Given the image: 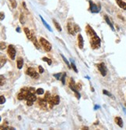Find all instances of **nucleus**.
I'll list each match as a JSON object with an SVG mask.
<instances>
[{
	"label": "nucleus",
	"mask_w": 126,
	"mask_h": 130,
	"mask_svg": "<svg viewBox=\"0 0 126 130\" xmlns=\"http://www.w3.org/2000/svg\"><path fill=\"white\" fill-rule=\"evenodd\" d=\"M86 31L87 35L90 38V46L92 47V49L93 50L99 49L101 45V39L99 38V36L97 35V33L95 32V31L93 29L91 26H90L89 24L87 25Z\"/></svg>",
	"instance_id": "f257e3e1"
},
{
	"label": "nucleus",
	"mask_w": 126,
	"mask_h": 130,
	"mask_svg": "<svg viewBox=\"0 0 126 130\" xmlns=\"http://www.w3.org/2000/svg\"><path fill=\"white\" fill-rule=\"evenodd\" d=\"M35 89L33 87L29 88V93L26 98L27 100V106H32L34 104V103L37 100V96L35 95Z\"/></svg>",
	"instance_id": "f03ea898"
},
{
	"label": "nucleus",
	"mask_w": 126,
	"mask_h": 130,
	"mask_svg": "<svg viewBox=\"0 0 126 130\" xmlns=\"http://www.w3.org/2000/svg\"><path fill=\"white\" fill-rule=\"evenodd\" d=\"M69 88L72 90V92H74L76 97L78 100H79L81 96H80V93L79 92V90L77 89V85H76V84L75 82V81L73 80V79H70V81H69Z\"/></svg>",
	"instance_id": "7ed1b4c3"
},
{
	"label": "nucleus",
	"mask_w": 126,
	"mask_h": 130,
	"mask_svg": "<svg viewBox=\"0 0 126 130\" xmlns=\"http://www.w3.org/2000/svg\"><path fill=\"white\" fill-rule=\"evenodd\" d=\"M40 44L41 45V46L44 48V50H45L46 52H49L51 50V44L48 42L47 40H46L43 37H40Z\"/></svg>",
	"instance_id": "20e7f679"
},
{
	"label": "nucleus",
	"mask_w": 126,
	"mask_h": 130,
	"mask_svg": "<svg viewBox=\"0 0 126 130\" xmlns=\"http://www.w3.org/2000/svg\"><path fill=\"white\" fill-rule=\"evenodd\" d=\"M89 3H90V11L91 13H99L100 12V10H101V5H97V4H95V3L93 2V1H91V0H90L89 1Z\"/></svg>",
	"instance_id": "39448f33"
},
{
	"label": "nucleus",
	"mask_w": 126,
	"mask_h": 130,
	"mask_svg": "<svg viewBox=\"0 0 126 130\" xmlns=\"http://www.w3.org/2000/svg\"><path fill=\"white\" fill-rule=\"evenodd\" d=\"M26 74H27V75L31 76L33 79H38L39 78V74L36 71V70L34 68H28L27 70H26Z\"/></svg>",
	"instance_id": "423d86ee"
},
{
	"label": "nucleus",
	"mask_w": 126,
	"mask_h": 130,
	"mask_svg": "<svg viewBox=\"0 0 126 130\" xmlns=\"http://www.w3.org/2000/svg\"><path fill=\"white\" fill-rule=\"evenodd\" d=\"M7 53L9 55V57L11 60H15V57H16V51L15 47L13 45H9L8 46V50H7Z\"/></svg>",
	"instance_id": "0eeeda50"
},
{
	"label": "nucleus",
	"mask_w": 126,
	"mask_h": 130,
	"mask_svg": "<svg viewBox=\"0 0 126 130\" xmlns=\"http://www.w3.org/2000/svg\"><path fill=\"white\" fill-rule=\"evenodd\" d=\"M29 93V88H24L22 89L21 91L20 92V93L18 94L17 98L19 100H26L27 96Z\"/></svg>",
	"instance_id": "6e6552de"
},
{
	"label": "nucleus",
	"mask_w": 126,
	"mask_h": 130,
	"mask_svg": "<svg viewBox=\"0 0 126 130\" xmlns=\"http://www.w3.org/2000/svg\"><path fill=\"white\" fill-rule=\"evenodd\" d=\"M44 98L47 101V103H48L49 105V108L51 109L53 107V106L55 105V103H54V96H51V93L49 92H47L45 96H44Z\"/></svg>",
	"instance_id": "1a4fd4ad"
},
{
	"label": "nucleus",
	"mask_w": 126,
	"mask_h": 130,
	"mask_svg": "<svg viewBox=\"0 0 126 130\" xmlns=\"http://www.w3.org/2000/svg\"><path fill=\"white\" fill-rule=\"evenodd\" d=\"M97 67L99 70V71L101 72V75L105 77L107 75V68L105 66V64L104 63H101V64H97Z\"/></svg>",
	"instance_id": "9d476101"
},
{
	"label": "nucleus",
	"mask_w": 126,
	"mask_h": 130,
	"mask_svg": "<svg viewBox=\"0 0 126 130\" xmlns=\"http://www.w3.org/2000/svg\"><path fill=\"white\" fill-rule=\"evenodd\" d=\"M38 104L41 109L45 110L47 109V105H48V103H47V101L45 100V98H44V99L39 98L38 99Z\"/></svg>",
	"instance_id": "9b49d317"
},
{
	"label": "nucleus",
	"mask_w": 126,
	"mask_h": 130,
	"mask_svg": "<svg viewBox=\"0 0 126 130\" xmlns=\"http://www.w3.org/2000/svg\"><path fill=\"white\" fill-rule=\"evenodd\" d=\"M24 32H25L26 35H27V38L29 40H31L32 38H33V36L34 35V31H30L29 28H24Z\"/></svg>",
	"instance_id": "f8f14e48"
},
{
	"label": "nucleus",
	"mask_w": 126,
	"mask_h": 130,
	"mask_svg": "<svg viewBox=\"0 0 126 130\" xmlns=\"http://www.w3.org/2000/svg\"><path fill=\"white\" fill-rule=\"evenodd\" d=\"M78 46L80 50L83 49V46H84V42H83V38L81 34L78 35Z\"/></svg>",
	"instance_id": "ddd939ff"
},
{
	"label": "nucleus",
	"mask_w": 126,
	"mask_h": 130,
	"mask_svg": "<svg viewBox=\"0 0 126 130\" xmlns=\"http://www.w3.org/2000/svg\"><path fill=\"white\" fill-rule=\"evenodd\" d=\"M67 29H68V33L69 35H75V31H74V27H72V24L71 22H69L67 24Z\"/></svg>",
	"instance_id": "4468645a"
},
{
	"label": "nucleus",
	"mask_w": 126,
	"mask_h": 130,
	"mask_svg": "<svg viewBox=\"0 0 126 130\" xmlns=\"http://www.w3.org/2000/svg\"><path fill=\"white\" fill-rule=\"evenodd\" d=\"M16 64H17V68L18 69H22V68H23V66H24V59H23V57H19L17 58Z\"/></svg>",
	"instance_id": "2eb2a0df"
},
{
	"label": "nucleus",
	"mask_w": 126,
	"mask_h": 130,
	"mask_svg": "<svg viewBox=\"0 0 126 130\" xmlns=\"http://www.w3.org/2000/svg\"><path fill=\"white\" fill-rule=\"evenodd\" d=\"M116 2L120 8L123 9L124 10H126V3L125 2H123L122 0H116Z\"/></svg>",
	"instance_id": "dca6fc26"
},
{
	"label": "nucleus",
	"mask_w": 126,
	"mask_h": 130,
	"mask_svg": "<svg viewBox=\"0 0 126 130\" xmlns=\"http://www.w3.org/2000/svg\"><path fill=\"white\" fill-rule=\"evenodd\" d=\"M114 121H115L116 124L119 126V127L121 128L123 127V120H122V118L121 117H116L114 118Z\"/></svg>",
	"instance_id": "f3484780"
},
{
	"label": "nucleus",
	"mask_w": 126,
	"mask_h": 130,
	"mask_svg": "<svg viewBox=\"0 0 126 130\" xmlns=\"http://www.w3.org/2000/svg\"><path fill=\"white\" fill-rule=\"evenodd\" d=\"M104 19H105L106 23L110 26V28H111V30H112V31H114V26H113V24H112V23H111V21L110 20L109 17H107V15H105V16H104Z\"/></svg>",
	"instance_id": "a211bd4d"
},
{
	"label": "nucleus",
	"mask_w": 126,
	"mask_h": 130,
	"mask_svg": "<svg viewBox=\"0 0 126 130\" xmlns=\"http://www.w3.org/2000/svg\"><path fill=\"white\" fill-rule=\"evenodd\" d=\"M31 41L33 42V43H34V45L35 46V47L37 48V49L40 50V45H39V43H38V40H37V39H36L35 35L33 36V38H32Z\"/></svg>",
	"instance_id": "6ab92c4d"
},
{
	"label": "nucleus",
	"mask_w": 126,
	"mask_h": 130,
	"mask_svg": "<svg viewBox=\"0 0 126 130\" xmlns=\"http://www.w3.org/2000/svg\"><path fill=\"white\" fill-rule=\"evenodd\" d=\"M40 19H41V21H42L43 24L44 25V27H45V28H47L48 31H52V30H51V28L50 27V26H49L48 24H47L46 23V21L44 20V18H43L41 16H40Z\"/></svg>",
	"instance_id": "aec40b11"
},
{
	"label": "nucleus",
	"mask_w": 126,
	"mask_h": 130,
	"mask_svg": "<svg viewBox=\"0 0 126 130\" xmlns=\"http://www.w3.org/2000/svg\"><path fill=\"white\" fill-rule=\"evenodd\" d=\"M53 23H54V24H55V28H56V29H57V30H58V31H62V28H61L60 24H58V22L56 20L53 19Z\"/></svg>",
	"instance_id": "412c9836"
},
{
	"label": "nucleus",
	"mask_w": 126,
	"mask_h": 130,
	"mask_svg": "<svg viewBox=\"0 0 126 130\" xmlns=\"http://www.w3.org/2000/svg\"><path fill=\"white\" fill-rule=\"evenodd\" d=\"M59 102H60V97H59V96H54V103H55V105L59 104Z\"/></svg>",
	"instance_id": "4be33fe9"
},
{
	"label": "nucleus",
	"mask_w": 126,
	"mask_h": 130,
	"mask_svg": "<svg viewBox=\"0 0 126 130\" xmlns=\"http://www.w3.org/2000/svg\"><path fill=\"white\" fill-rule=\"evenodd\" d=\"M20 22L22 24H25V22H26V18L24 15V13H21L20 14Z\"/></svg>",
	"instance_id": "5701e85b"
},
{
	"label": "nucleus",
	"mask_w": 126,
	"mask_h": 130,
	"mask_svg": "<svg viewBox=\"0 0 126 130\" xmlns=\"http://www.w3.org/2000/svg\"><path fill=\"white\" fill-rule=\"evenodd\" d=\"M61 57H62V59H63V60H64V62L65 63V64H67V66H68V68L70 69V68H71V65H70V64H69V61H68V60H67V59H66L65 57H64V56H63V54H61Z\"/></svg>",
	"instance_id": "b1692460"
},
{
	"label": "nucleus",
	"mask_w": 126,
	"mask_h": 130,
	"mask_svg": "<svg viewBox=\"0 0 126 130\" xmlns=\"http://www.w3.org/2000/svg\"><path fill=\"white\" fill-rule=\"evenodd\" d=\"M42 60L47 62V64H48V65H51V64H52V60H51V59L47 58V57H43V58H42Z\"/></svg>",
	"instance_id": "393cba45"
},
{
	"label": "nucleus",
	"mask_w": 126,
	"mask_h": 130,
	"mask_svg": "<svg viewBox=\"0 0 126 130\" xmlns=\"http://www.w3.org/2000/svg\"><path fill=\"white\" fill-rule=\"evenodd\" d=\"M63 75V72L62 73H58V74H55V75H53V76L55 78H56L57 80H61V78Z\"/></svg>",
	"instance_id": "a878e982"
},
{
	"label": "nucleus",
	"mask_w": 126,
	"mask_h": 130,
	"mask_svg": "<svg viewBox=\"0 0 126 130\" xmlns=\"http://www.w3.org/2000/svg\"><path fill=\"white\" fill-rule=\"evenodd\" d=\"M44 90L41 88H39L36 90V93L38 95H42V94H44Z\"/></svg>",
	"instance_id": "bb28decb"
},
{
	"label": "nucleus",
	"mask_w": 126,
	"mask_h": 130,
	"mask_svg": "<svg viewBox=\"0 0 126 130\" xmlns=\"http://www.w3.org/2000/svg\"><path fill=\"white\" fill-rule=\"evenodd\" d=\"M65 78H66V73L65 72H63V75L61 78V81H62V82L63 85H65Z\"/></svg>",
	"instance_id": "cd10ccee"
},
{
	"label": "nucleus",
	"mask_w": 126,
	"mask_h": 130,
	"mask_svg": "<svg viewBox=\"0 0 126 130\" xmlns=\"http://www.w3.org/2000/svg\"><path fill=\"white\" fill-rule=\"evenodd\" d=\"M10 2H11V6H12L13 8H16L17 4H16V0H9Z\"/></svg>",
	"instance_id": "c85d7f7f"
},
{
	"label": "nucleus",
	"mask_w": 126,
	"mask_h": 130,
	"mask_svg": "<svg viewBox=\"0 0 126 130\" xmlns=\"http://www.w3.org/2000/svg\"><path fill=\"white\" fill-rule=\"evenodd\" d=\"M74 27V31H75V32H79L80 31V28H79V26L78 25V24H75L73 26Z\"/></svg>",
	"instance_id": "c756f323"
},
{
	"label": "nucleus",
	"mask_w": 126,
	"mask_h": 130,
	"mask_svg": "<svg viewBox=\"0 0 126 130\" xmlns=\"http://www.w3.org/2000/svg\"><path fill=\"white\" fill-rule=\"evenodd\" d=\"M71 68L74 70V71L75 72H78V70H77V68H76V66L75 65V64H74V62L72 60V64H71Z\"/></svg>",
	"instance_id": "7c9ffc66"
},
{
	"label": "nucleus",
	"mask_w": 126,
	"mask_h": 130,
	"mask_svg": "<svg viewBox=\"0 0 126 130\" xmlns=\"http://www.w3.org/2000/svg\"><path fill=\"white\" fill-rule=\"evenodd\" d=\"M103 93L104 94V95H107V96H110V97H113V96L110 94L108 91H107V90H103Z\"/></svg>",
	"instance_id": "2f4dec72"
},
{
	"label": "nucleus",
	"mask_w": 126,
	"mask_h": 130,
	"mask_svg": "<svg viewBox=\"0 0 126 130\" xmlns=\"http://www.w3.org/2000/svg\"><path fill=\"white\" fill-rule=\"evenodd\" d=\"M6 103V98L4 96H1V104H4Z\"/></svg>",
	"instance_id": "473e14b6"
},
{
	"label": "nucleus",
	"mask_w": 126,
	"mask_h": 130,
	"mask_svg": "<svg viewBox=\"0 0 126 130\" xmlns=\"http://www.w3.org/2000/svg\"><path fill=\"white\" fill-rule=\"evenodd\" d=\"M6 43L5 42H1V50H5L6 49Z\"/></svg>",
	"instance_id": "72a5a7b5"
},
{
	"label": "nucleus",
	"mask_w": 126,
	"mask_h": 130,
	"mask_svg": "<svg viewBox=\"0 0 126 130\" xmlns=\"http://www.w3.org/2000/svg\"><path fill=\"white\" fill-rule=\"evenodd\" d=\"M4 83H5V78H3V75H1V83H0L1 86H2Z\"/></svg>",
	"instance_id": "f704fd0d"
},
{
	"label": "nucleus",
	"mask_w": 126,
	"mask_h": 130,
	"mask_svg": "<svg viewBox=\"0 0 126 130\" xmlns=\"http://www.w3.org/2000/svg\"><path fill=\"white\" fill-rule=\"evenodd\" d=\"M38 69H39V72L40 73V74H42V73H44V68H43V67H41V66H38Z\"/></svg>",
	"instance_id": "c9c22d12"
},
{
	"label": "nucleus",
	"mask_w": 126,
	"mask_h": 130,
	"mask_svg": "<svg viewBox=\"0 0 126 130\" xmlns=\"http://www.w3.org/2000/svg\"><path fill=\"white\" fill-rule=\"evenodd\" d=\"M4 17H5L4 13H3L2 12H1V20H2L3 19H4Z\"/></svg>",
	"instance_id": "e433bc0d"
},
{
	"label": "nucleus",
	"mask_w": 126,
	"mask_h": 130,
	"mask_svg": "<svg viewBox=\"0 0 126 130\" xmlns=\"http://www.w3.org/2000/svg\"><path fill=\"white\" fill-rule=\"evenodd\" d=\"M23 6H24V8H25L26 10H27V6H26V4H25V2H23Z\"/></svg>",
	"instance_id": "4c0bfd02"
},
{
	"label": "nucleus",
	"mask_w": 126,
	"mask_h": 130,
	"mask_svg": "<svg viewBox=\"0 0 126 130\" xmlns=\"http://www.w3.org/2000/svg\"><path fill=\"white\" fill-rule=\"evenodd\" d=\"M20 28H16V31H17V32H20Z\"/></svg>",
	"instance_id": "58836bf2"
},
{
	"label": "nucleus",
	"mask_w": 126,
	"mask_h": 130,
	"mask_svg": "<svg viewBox=\"0 0 126 130\" xmlns=\"http://www.w3.org/2000/svg\"><path fill=\"white\" fill-rule=\"evenodd\" d=\"M98 108H100L99 106H95V107H94V109H98Z\"/></svg>",
	"instance_id": "ea45409f"
}]
</instances>
